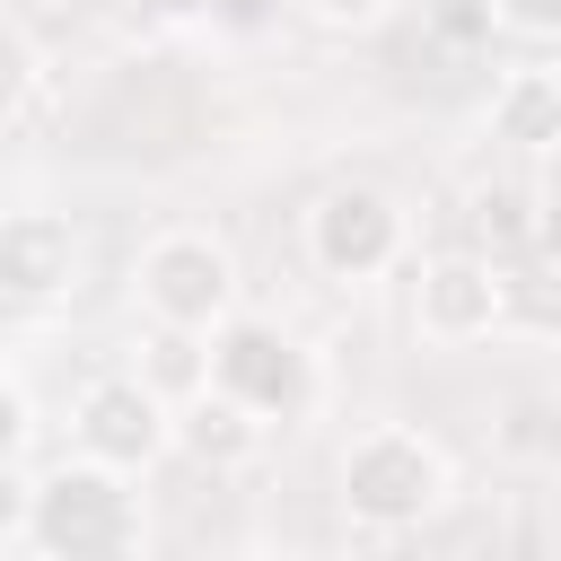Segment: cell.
<instances>
[{
	"mask_svg": "<svg viewBox=\"0 0 561 561\" xmlns=\"http://www.w3.org/2000/svg\"><path fill=\"white\" fill-rule=\"evenodd\" d=\"M491 140H508V149H561V88H552L543 61L508 70L491 88Z\"/></svg>",
	"mask_w": 561,
	"mask_h": 561,
	"instance_id": "10",
	"label": "cell"
},
{
	"mask_svg": "<svg viewBox=\"0 0 561 561\" xmlns=\"http://www.w3.org/2000/svg\"><path fill=\"white\" fill-rule=\"evenodd\" d=\"M430 26L447 35V44H491V0H430Z\"/></svg>",
	"mask_w": 561,
	"mask_h": 561,
	"instance_id": "16",
	"label": "cell"
},
{
	"mask_svg": "<svg viewBox=\"0 0 561 561\" xmlns=\"http://www.w3.org/2000/svg\"><path fill=\"white\" fill-rule=\"evenodd\" d=\"M263 438H272V430H263L245 403H228L210 377L175 403V447H184L202 473H237V465H254V456H263Z\"/></svg>",
	"mask_w": 561,
	"mask_h": 561,
	"instance_id": "9",
	"label": "cell"
},
{
	"mask_svg": "<svg viewBox=\"0 0 561 561\" xmlns=\"http://www.w3.org/2000/svg\"><path fill=\"white\" fill-rule=\"evenodd\" d=\"M26 517H35V482H26L18 465H0V543H18Z\"/></svg>",
	"mask_w": 561,
	"mask_h": 561,
	"instance_id": "20",
	"label": "cell"
},
{
	"mask_svg": "<svg viewBox=\"0 0 561 561\" xmlns=\"http://www.w3.org/2000/svg\"><path fill=\"white\" fill-rule=\"evenodd\" d=\"M491 447L508 465H561V394H508V412L491 421Z\"/></svg>",
	"mask_w": 561,
	"mask_h": 561,
	"instance_id": "12",
	"label": "cell"
},
{
	"mask_svg": "<svg viewBox=\"0 0 561 561\" xmlns=\"http://www.w3.org/2000/svg\"><path fill=\"white\" fill-rule=\"evenodd\" d=\"M491 18H500L508 35H535V44L561 35V0H491Z\"/></svg>",
	"mask_w": 561,
	"mask_h": 561,
	"instance_id": "17",
	"label": "cell"
},
{
	"mask_svg": "<svg viewBox=\"0 0 561 561\" xmlns=\"http://www.w3.org/2000/svg\"><path fill=\"white\" fill-rule=\"evenodd\" d=\"M272 18H280V0H210L202 26H219V35H263Z\"/></svg>",
	"mask_w": 561,
	"mask_h": 561,
	"instance_id": "19",
	"label": "cell"
},
{
	"mask_svg": "<svg viewBox=\"0 0 561 561\" xmlns=\"http://www.w3.org/2000/svg\"><path fill=\"white\" fill-rule=\"evenodd\" d=\"M140 9H149L158 26H202V18H210V0H140Z\"/></svg>",
	"mask_w": 561,
	"mask_h": 561,
	"instance_id": "23",
	"label": "cell"
},
{
	"mask_svg": "<svg viewBox=\"0 0 561 561\" xmlns=\"http://www.w3.org/2000/svg\"><path fill=\"white\" fill-rule=\"evenodd\" d=\"M131 298H140L149 324L210 342V333L237 316V254H228L210 228H167V237L140 245V263H131Z\"/></svg>",
	"mask_w": 561,
	"mask_h": 561,
	"instance_id": "2",
	"label": "cell"
},
{
	"mask_svg": "<svg viewBox=\"0 0 561 561\" xmlns=\"http://www.w3.org/2000/svg\"><path fill=\"white\" fill-rule=\"evenodd\" d=\"M543 70H552V88H561V61H543Z\"/></svg>",
	"mask_w": 561,
	"mask_h": 561,
	"instance_id": "24",
	"label": "cell"
},
{
	"mask_svg": "<svg viewBox=\"0 0 561 561\" xmlns=\"http://www.w3.org/2000/svg\"><path fill=\"white\" fill-rule=\"evenodd\" d=\"M412 333L438 342V351H465V342H491L500 333V263L491 254H430L421 280H412Z\"/></svg>",
	"mask_w": 561,
	"mask_h": 561,
	"instance_id": "7",
	"label": "cell"
},
{
	"mask_svg": "<svg viewBox=\"0 0 561 561\" xmlns=\"http://www.w3.org/2000/svg\"><path fill=\"white\" fill-rule=\"evenodd\" d=\"M500 333L561 342V263L552 254H508L500 263Z\"/></svg>",
	"mask_w": 561,
	"mask_h": 561,
	"instance_id": "11",
	"label": "cell"
},
{
	"mask_svg": "<svg viewBox=\"0 0 561 561\" xmlns=\"http://www.w3.org/2000/svg\"><path fill=\"white\" fill-rule=\"evenodd\" d=\"M473 219H482V237H500V245H526V228H535V193H517V184H491V193L473 202Z\"/></svg>",
	"mask_w": 561,
	"mask_h": 561,
	"instance_id": "14",
	"label": "cell"
},
{
	"mask_svg": "<svg viewBox=\"0 0 561 561\" xmlns=\"http://www.w3.org/2000/svg\"><path fill=\"white\" fill-rule=\"evenodd\" d=\"M26 438H35V412H26V394L0 377V465H18V456H26Z\"/></svg>",
	"mask_w": 561,
	"mask_h": 561,
	"instance_id": "21",
	"label": "cell"
},
{
	"mask_svg": "<svg viewBox=\"0 0 561 561\" xmlns=\"http://www.w3.org/2000/svg\"><path fill=\"white\" fill-rule=\"evenodd\" d=\"M26 535H35L44 561H123L131 535H140V508H131V491H123L114 465H88L79 456V465H53L35 482Z\"/></svg>",
	"mask_w": 561,
	"mask_h": 561,
	"instance_id": "4",
	"label": "cell"
},
{
	"mask_svg": "<svg viewBox=\"0 0 561 561\" xmlns=\"http://www.w3.org/2000/svg\"><path fill=\"white\" fill-rule=\"evenodd\" d=\"M70 438H79L88 465H114L131 482V473H149L175 447V403L149 377H96L79 394V412H70Z\"/></svg>",
	"mask_w": 561,
	"mask_h": 561,
	"instance_id": "6",
	"label": "cell"
},
{
	"mask_svg": "<svg viewBox=\"0 0 561 561\" xmlns=\"http://www.w3.org/2000/svg\"><path fill=\"white\" fill-rule=\"evenodd\" d=\"M342 508H351V526H368V535H412V526H430V517L447 508V456H438V438H421V430H403V421L359 430V438L342 447Z\"/></svg>",
	"mask_w": 561,
	"mask_h": 561,
	"instance_id": "1",
	"label": "cell"
},
{
	"mask_svg": "<svg viewBox=\"0 0 561 561\" xmlns=\"http://www.w3.org/2000/svg\"><path fill=\"white\" fill-rule=\"evenodd\" d=\"M526 254H552V263H561V193H543V202H535V228H526Z\"/></svg>",
	"mask_w": 561,
	"mask_h": 561,
	"instance_id": "22",
	"label": "cell"
},
{
	"mask_svg": "<svg viewBox=\"0 0 561 561\" xmlns=\"http://www.w3.org/2000/svg\"><path fill=\"white\" fill-rule=\"evenodd\" d=\"M403 245H412L403 202L377 184H333L307 202V263L324 280H386L403 263Z\"/></svg>",
	"mask_w": 561,
	"mask_h": 561,
	"instance_id": "5",
	"label": "cell"
},
{
	"mask_svg": "<svg viewBox=\"0 0 561 561\" xmlns=\"http://www.w3.org/2000/svg\"><path fill=\"white\" fill-rule=\"evenodd\" d=\"M149 351H158V377H149L158 394H193V386L210 377V368H202V342H193V333H167V324H158V333H149Z\"/></svg>",
	"mask_w": 561,
	"mask_h": 561,
	"instance_id": "13",
	"label": "cell"
},
{
	"mask_svg": "<svg viewBox=\"0 0 561 561\" xmlns=\"http://www.w3.org/2000/svg\"><path fill=\"white\" fill-rule=\"evenodd\" d=\"M35 70H44V61H35L26 26H9V18H0V114H18V105L35 96Z\"/></svg>",
	"mask_w": 561,
	"mask_h": 561,
	"instance_id": "15",
	"label": "cell"
},
{
	"mask_svg": "<svg viewBox=\"0 0 561 561\" xmlns=\"http://www.w3.org/2000/svg\"><path fill=\"white\" fill-rule=\"evenodd\" d=\"M79 289V228L61 210H0V298L53 307Z\"/></svg>",
	"mask_w": 561,
	"mask_h": 561,
	"instance_id": "8",
	"label": "cell"
},
{
	"mask_svg": "<svg viewBox=\"0 0 561 561\" xmlns=\"http://www.w3.org/2000/svg\"><path fill=\"white\" fill-rule=\"evenodd\" d=\"M298 9H307L316 26H333V35H368V26H377L394 0H298Z\"/></svg>",
	"mask_w": 561,
	"mask_h": 561,
	"instance_id": "18",
	"label": "cell"
},
{
	"mask_svg": "<svg viewBox=\"0 0 561 561\" xmlns=\"http://www.w3.org/2000/svg\"><path fill=\"white\" fill-rule=\"evenodd\" d=\"M202 368H210V386H219L228 403H245L263 430H272V421H298V412L316 403V351H307L289 324H272V316H228V324L202 342Z\"/></svg>",
	"mask_w": 561,
	"mask_h": 561,
	"instance_id": "3",
	"label": "cell"
}]
</instances>
